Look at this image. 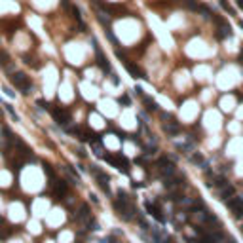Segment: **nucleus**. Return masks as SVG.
<instances>
[{"label":"nucleus","mask_w":243,"mask_h":243,"mask_svg":"<svg viewBox=\"0 0 243 243\" xmlns=\"http://www.w3.org/2000/svg\"><path fill=\"white\" fill-rule=\"evenodd\" d=\"M114 209H116V213L122 217V218H125V220H129L135 217V205L133 201H129V198H125L124 194H118V198L114 199Z\"/></svg>","instance_id":"f257e3e1"},{"label":"nucleus","mask_w":243,"mask_h":243,"mask_svg":"<svg viewBox=\"0 0 243 243\" xmlns=\"http://www.w3.org/2000/svg\"><path fill=\"white\" fill-rule=\"evenodd\" d=\"M12 82L15 84V88H17V89L25 91V93L32 88V80H31V78H28L27 74H23V72H15V74L12 76Z\"/></svg>","instance_id":"f03ea898"},{"label":"nucleus","mask_w":243,"mask_h":243,"mask_svg":"<svg viewBox=\"0 0 243 243\" xmlns=\"http://www.w3.org/2000/svg\"><path fill=\"white\" fill-rule=\"evenodd\" d=\"M49 112H52V116L57 120V124H61V125H65L67 122H68V110L67 108H63V106H49Z\"/></svg>","instance_id":"7ed1b4c3"},{"label":"nucleus","mask_w":243,"mask_h":243,"mask_svg":"<svg viewBox=\"0 0 243 243\" xmlns=\"http://www.w3.org/2000/svg\"><path fill=\"white\" fill-rule=\"evenodd\" d=\"M105 158H106V161H108V163H112L114 167H118L120 171H124V173L129 171V165H127V161L122 158V156H105Z\"/></svg>","instance_id":"20e7f679"},{"label":"nucleus","mask_w":243,"mask_h":243,"mask_svg":"<svg viewBox=\"0 0 243 243\" xmlns=\"http://www.w3.org/2000/svg\"><path fill=\"white\" fill-rule=\"evenodd\" d=\"M52 188H53V198L55 199H63V198H65V194H67V190H68V186H67L65 181H55L52 184Z\"/></svg>","instance_id":"39448f33"},{"label":"nucleus","mask_w":243,"mask_h":243,"mask_svg":"<svg viewBox=\"0 0 243 243\" xmlns=\"http://www.w3.org/2000/svg\"><path fill=\"white\" fill-rule=\"evenodd\" d=\"M228 207H230V211L234 213V217H243V199L241 198H234L228 201Z\"/></svg>","instance_id":"423d86ee"},{"label":"nucleus","mask_w":243,"mask_h":243,"mask_svg":"<svg viewBox=\"0 0 243 243\" xmlns=\"http://www.w3.org/2000/svg\"><path fill=\"white\" fill-rule=\"evenodd\" d=\"M217 23H218V31H217V36H218L220 40H224L226 36H230V32H232L230 25H226V21H224V19H217Z\"/></svg>","instance_id":"0eeeda50"},{"label":"nucleus","mask_w":243,"mask_h":243,"mask_svg":"<svg viewBox=\"0 0 243 243\" xmlns=\"http://www.w3.org/2000/svg\"><path fill=\"white\" fill-rule=\"evenodd\" d=\"M93 175H95V178H97V184H101V188L105 190V192H108L110 188H108V177H106L103 171H93Z\"/></svg>","instance_id":"6e6552de"},{"label":"nucleus","mask_w":243,"mask_h":243,"mask_svg":"<svg viewBox=\"0 0 243 243\" xmlns=\"http://www.w3.org/2000/svg\"><path fill=\"white\" fill-rule=\"evenodd\" d=\"M146 211H148L154 218H158L160 222H163V220H165V218H163V215H161V209H160L158 205H154V203H146Z\"/></svg>","instance_id":"1a4fd4ad"},{"label":"nucleus","mask_w":243,"mask_h":243,"mask_svg":"<svg viewBox=\"0 0 243 243\" xmlns=\"http://www.w3.org/2000/svg\"><path fill=\"white\" fill-rule=\"evenodd\" d=\"M124 67H125L127 70H129V74H133L135 78H145V76H142V72L139 70V67L135 65V63H131V61H125V59H124Z\"/></svg>","instance_id":"9d476101"},{"label":"nucleus","mask_w":243,"mask_h":243,"mask_svg":"<svg viewBox=\"0 0 243 243\" xmlns=\"http://www.w3.org/2000/svg\"><path fill=\"white\" fill-rule=\"evenodd\" d=\"M19 25V19H15V21H10V23H4V32L6 34H8V36H12V34H13V28H15Z\"/></svg>","instance_id":"9b49d317"},{"label":"nucleus","mask_w":243,"mask_h":243,"mask_svg":"<svg viewBox=\"0 0 243 243\" xmlns=\"http://www.w3.org/2000/svg\"><path fill=\"white\" fill-rule=\"evenodd\" d=\"M97 65H101V67H103V70H110L108 61H106V57H105L101 52H97Z\"/></svg>","instance_id":"f8f14e48"},{"label":"nucleus","mask_w":243,"mask_h":243,"mask_svg":"<svg viewBox=\"0 0 243 243\" xmlns=\"http://www.w3.org/2000/svg\"><path fill=\"white\" fill-rule=\"evenodd\" d=\"M232 194H234V188H232V186H226L222 192H220V198H222V199H228Z\"/></svg>","instance_id":"ddd939ff"},{"label":"nucleus","mask_w":243,"mask_h":243,"mask_svg":"<svg viewBox=\"0 0 243 243\" xmlns=\"http://www.w3.org/2000/svg\"><path fill=\"white\" fill-rule=\"evenodd\" d=\"M6 63H10V55L4 49H0V65H6Z\"/></svg>","instance_id":"4468645a"},{"label":"nucleus","mask_w":243,"mask_h":243,"mask_svg":"<svg viewBox=\"0 0 243 243\" xmlns=\"http://www.w3.org/2000/svg\"><path fill=\"white\" fill-rule=\"evenodd\" d=\"M145 103L148 105V106H146L148 110H156V103H154V101H152V99H150V97H145Z\"/></svg>","instance_id":"2eb2a0df"},{"label":"nucleus","mask_w":243,"mask_h":243,"mask_svg":"<svg viewBox=\"0 0 243 243\" xmlns=\"http://www.w3.org/2000/svg\"><path fill=\"white\" fill-rule=\"evenodd\" d=\"M186 6L192 10H198L199 8V4H198V0H186Z\"/></svg>","instance_id":"dca6fc26"},{"label":"nucleus","mask_w":243,"mask_h":243,"mask_svg":"<svg viewBox=\"0 0 243 243\" xmlns=\"http://www.w3.org/2000/svg\"><path fill=\"white\" fill-rule=\"evenodd\" d=\"M120 103H122V105H129V103H131V99H129V95H122V99H120Z\"/></svg>","instance_id":"f3484780"},{"label":"nucleus","mask_w":243,"mask_h":243,"mask_svg":"<svg viewBox=\"0 0 243 243\" xmlns=\"http://www.w3.org/2000/svg\"><path fill=\"white\" fill-rule=\"evenodd\" d=\"M201 154H194V156H192V161H196V163H201Z\"/></svg>","instance_id":"a211bd4d"},{"label":"nucleus","mask_w":243,"mask_h":243,"mask_svg":"<svg viewBox=\"0 0 243 243\" xmlns=\"http://www.w3.org/2000/svg\"><path fill=\"white\" fill-rule=\"evenodd\" d=\"M220 4L224 6V10H228V12H230V6H228V0H220Z\"/></svg>","instance_id":"6ab92c4d"},{"label":"nucleus","mask_w":243,"mask_h":243,"mask_svg":"<svg viewBox=\"0 0 243 243\" xmlns=\"http://www.w3.org/2000/svg\"><path fill=\"white\" fill-rule=\"evenodd\" d=\"M235 2H238V6H239V8L243 10V0H235Z\"/></svg>","instance_id":"aec40b11"},{"label":"nucleus","mask_w":243,"mask_h":243,"mask_svg":"<svg viewBox=\"0 0 243 243\" xmlns=\"http://www.w3.org/2000/svg\"><path fill=\"white\" fill-rule=\"evenodd\" d=\"M165 243H177V241H173V239H165Z\"/></svg>","instance_id":"412c9836"}]
</instances>
